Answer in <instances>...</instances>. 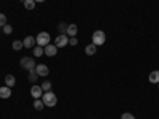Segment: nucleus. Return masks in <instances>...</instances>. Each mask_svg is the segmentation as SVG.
I'll return each mask as SVG.
<instances>
[{
	"label": "nucleus",
	"mask_w": 159,
	"mask_h": 119,
	"mask_svg": "<svg viewBox=\"0 0 159 119\" xmlns=\"http://www.w3.org/2000/svg\"><path fill=\"white\" fill-rule=\"evenodd\" d=\"M5 86H8V87L16 86V78L13 76V75H7L5 76Z\"/></svg>",
	"instance_id": "obj_13"
},
{
	"label": "nucleus",
	"mask_w": 159,
	"mask_h": 119,
	"mask_svg": "<svg viewBox=\"0 0 159 119\" xmlns=\"http://www.w3.org/2000/svg\"><path fill=\"white\" fill-rule=\"evenodd\" d=\"M5 24H8L7 22V16L3 15V13H0V27H3Z\"/></svg>",
	"instance_id": "obj_23"
},
{
	"label": "nucleus",
	"mask_w": 159,
	"mask_h": 119,
	"mask_svg": "<svg viewBox=\"0 0 159 119\" xmlns=\"http://www.w3.org/2000/svg\"><path fill=\"white\" fill-rule=\"evenodd\" d=\"M69 45H70V46H76V45H78L76 37H69Z\"/></svg>",
	"instance_id": "obj_24"
},
{
	"label": "nucleus",
	"mask_w": 159,
	"mask_h": 119,
	"mask_svg": "<svg viewBox=\"0 0 159 119\" xmlns=\"http://www.w3.org/2000/svg\"><path fill=\"white\" fill-rule=\"evenodd\" d=\"M35 0H24V7H25V10H34L35 8Z\"/></svg>",
	"instance_id": "obj_19"
},
{
	"label": "nucleus",
	"mask_w": 159,
	"mask_h": 119,
	"mask_svg": "<svg viewBox=\"0 0 159 119\" xmlns=\"http://www.w3.org/2000/svg\"><path fill=\"white\" fill-rule=\"evenodd\" d=\"M57 49H59V48H57L56 45H51V43L46 45V46H45V56H48V57H54V56L57 54Z\"/></svg>",
	"instance_id": "obj_7"
},
{
	"label": "nucleus",
	"mask_w": 159,
	"mask_h": 119,
	"mask_svg": "<svg viewBox=\"0 0 159 119\" xmlns=\"http://www.w3.org/2000/svg\"><path fill=\"white\" fill-rule=\"evenodd\" d=\"M45 0H35V3H43Z\"/></svg>",
	"instance_id": "obj_26"
},
{
	"label": "nucleus",
	"mask_w": 159,
	"mask_h": 119,
	"mask_svg": "<svg viewBox=\"0 0 159 119\" xmlns=\"http://www.w3.org/2000/svg\"><path fill=\"white\" fill-rule=\"evenodd\" d=\"M105 40H107V37H105L103 30H96L94 33H92V43H94L96 46H102L105 43Z\"/></svg>",
	"instance_id": "obj_4"
},
{
	"label": "nucleus",
	"mask_w": 159,
	"mask_h": 119,
	"mask_svg": "<svg viewBox=\"0 0 159 119\" xmlns=\"http://www.w3.org/2000/svg\"><path fill=\"white\" fill-rule=\"evenodd\" d=\"M11 97V87L0 86V99H10Z\"/></svg>",
	"instance_id": "obj_10"
},
{
	"label": "nucleus",
	"mask_w": 159,
	"mask_h": 119,
	"mask_svg": "<svg viewBox=\"0 0 159 119\" xmlns=\"http://www.w3.org/2000/svg\"><path fill=\"white\" fill-rule=\"evenodd\" d=\"M157 86H159V83H157Z\"/></svg>",
	"instance_id": "obj_27"
},
{
	"label": "nucleus",
	"mask_w": 159,
	"mask_h": 119,
	"mask_svg": "<svg viewBox=\"0 0 159 119\" xmlns=\"http://www.w3.org/2000/svg\"><path fill=\"white\" fill-rule=\"evenodd\" d=\"M121 119H135V116L130 114V113H123L121 114Z\"/></svg>",
	"instance_id": "obj_25"
},
{
	"label": "nucleus",
	"mask_w": 159,
	"mask_h": 119,
	"mask_svg": "<svg viewBox=\"0 0 159 119\" xmlns=\"http://www.w3.org/2000/svg\"><path fill=\"white\" fill-rule=\"evenodd\" d=\"M11 46H13V49H15V51H21V49H24V43L21 42V40H15Z\"/></svg>",
	"instance_id": "obj_18"
},
{
	"label": "nucleus",
	"mask_w": 159,
	"mask_h": 119,
	"mask_svg": "<svg viewBox=\"0 0 159 119\" xmlns=\"http://www.w3.org/2000/svg\"><path fill=\"white\" fill-rule=\"evenodd\" d=\"M67 27H69V25L65 24V22H59V25H57L59 33H61V35H62V33H67Z\"/></svg>",
	"instance_id": "obj_20"
},
{
	"label": "nucleus",
	"mask_w": 159,
	"mask_h": 119,
	"mask_svg": "<svg viewBox=\"0 0 159 119\" xmlns=\"http://www.w3.org/2000/svg\"><path fill=\"white\" fill-rule=\"evenodd\" d=\"M42 100H43V103H45V107H49V108L56 107V103H57V97H56V94H54L52 90L43 92Z\"/></svg>",
	"instance_id": "obj_1"
},
{
	"label": "nucleus",
	"mask_w": 159,
	"mask_h": 119,
	"mask_svg": "<svg viewBox=\"0 0 159 119\" xmlns=\"http://www.w3.org/2000/svg\"><path fill=\"white\" fill-rule=\"evenodd\" d=\"M19 64H21V67L22 68H25V70H34L35 67H37V62L34 60V57H29V56H25V57H22L21 60H19Z\"/></svg>",
	"instance_id": "obj_3"
},
{
	"label": "nucleus",
	"mask_w": 159,
	"mask_h": 119,
	"mask_svg": "<svg viewBox=\"0 0 159 119\" xmlns=\"http://www.w3.org/2000/svg\"><path fill=\"white\" fill-rule=\"evenodd\" d=\"M11 32H13V27H11V25H10V24H5V25H3V33H7V35H10Z\"/></svg>",
	"instance_id": "obj_22"
},
{
	"label": "nucleus",
	"mask_w": 159,
	"mask_h": 119,
	"mask_svg": "<svg viewBox=\"0 0 159 119\" xmlns=\"http://www.w3.org/2000/svg\"><path fill=\"white\" fill-rule=\"evenodd\" d=\"M35 40H37V45L38 46H46V45H49L51 43V35L48 33V32H40L37 37H35Z\"/></svg>",
	"instance_id": "obj_2"
},
{
	"label": "nucleus",
	"mask_w": 159,
	"mask_h": 119,
	"mask_svg": "<svg viewBox=\"0 0 159 119\" xmlns=\"http://www.w3.org/2000/svg\"><path fill=\"white\" fill-rule=\"evenodd\" d=\"M148 79H150V83H153V84H157V83H159V70H154V72H151V73H150V76H148Z\"/></svg>",
	"instance_id": "obj_14"
},
{
	"label": "nucleus",
	"mask_w": 159,
	"mask_h": 119,
	"mask_svg": "<svg viewBox=\"0 0 159 119\" xmlns=\"http://www.w3.org/2000/svg\"><path fill=\"white\" fill-rule=\"evenodd\" d=\"M76 33H78V25H76V24H69L67 35H69V37H76Z\"/></svg>",
	"instance_id": "obj_11"
},
{
	"label": "nucleus",
	"mask_w": 159,
	"mask_h": 119,
	"mask_svg": "<svg viewBox=\"0 0 159 119\" xmlns=\"http://www.w3.org/2000/svg\"><path fill=\"white\" fill-rule=\"evenodd\" d=\"M30 95H32L34 99H42V95H43V89H42V86L34 84V86L30 87Z\"/></svg>",
	"instance_id": "obj_8"
},
{
	"label": "nucleus",
	"mask_w": 159,
	"mask_h": 119,
	"mask_svg": "<svg viewBox=\"0 0 159 119\" xmlns=\"http://www.w3.org/2000/svg\"><path fill=\"white\" fill-rule=\"evenodd\" d=\"M43 54H45V48L37 45V46L34 48V57H42Z\"/></svg>",
	"instance_id": "obj_16"
},
{
	"label": "nucleus",
	"mask_w": 159,
	"mask_h": 119,
	"mask_svg": "<svg viewBox=\"0 0 159 119\" xmlns=\"http://www.w3.org/2000/svg\"><path fill=\"white\" fill-rule=\"evenodd\" d=\"M54 45L57 46V48H65V46H67L69 45V35L67 33H59L56 38H54Z\"/></svg>",
	"instance_id": "obj_5"
},
{
	"label": "nucleus",
	"mask_w": 159,
	"mask_h": 119,
	"mask_svg": "<svg viewBox=\"0 0 159 119\" xmlns=\"http://www.w3.org/2000/svg\"><path fill=\"white\" fill-rule=\"evenodd\" d=\"M27 78H29V81H30V83L35 84V83H37V79H38L40 76L37 75V72H35V68H34V70H29V76H27Z\"/></svg>",
	"instance_id": "obj_17"
},
{
	"label": "nucleus",
	"mask_w": 159,
	"mask_h": 119,
	"mask_svg": "<svg viewBox=\"0 0 159 119\" xmlns=\"http://www.w3.org/2000/svg\"><path fill=\"white\" fill-rule=\"evenodd\" d=\"M42 89H43V92L51 90V83H49V81H43V83H42Z\"/></svg>",
	"instance_id": "obj_21"
},
{
	"label": "nucleus",
	"mask_w": 159,
	"mask_h": 119,
	"mask_svg": "<svg viewBox=\"0 0 159 119\" xmlns=\"http://www.w3.org/2000/svg\"><path fill=\"white\" fill-rule=\"evenodd\" d=\"M34 108H35L37 111H43V108H45L43 100H42V99H35V100H34Z\"/></svg>",
	"instance_id": "obj_15"
},
{
	"label": "nucleus",
	"mask_w": 159,
	"mask_h": 119,
	"mask_svg": "<svg viewBox=\"0 0 159 119\" xmlns=\"http://www.w3.org/2000/svg\"><path fill=\"white\" fill-rule=\"evenodd\" d=\"M22 43H24V48H27V49H29V48H32V49H34V48L37 46V40H35L34 37L27 35V37H25V38L22 40Z\"/></svg>",
	"instance_id": "obj_9"
},
{
	"label": "nucleus",
	"mask_w": 159,
	"mask_h": 119,
	"mask_svg": "<svg viewBox=\"0 0 159 119\" xmlns=\"http://www.w3.org/2000/svg\"><path fill=\"white\" fill-rule=\"evenodd\" d=\"M84 52L88 56H94L96 52H97V46L94 45V43H91V45H88L86 48H84Z\"/></svg>",
	"instance_id": "obj_12"
},
{
	"label": "nucleus",
	"mask_w": 159,
	"mask_h": 119,
	"mask_svg": "<svg viewBox=\"0 0 159 119\" xmlns=\"http://www.w3.org/2000/svg\"><path fill=\"white\" fill-rule=\"evenodd\" d=\"M35 72H37L38 76H43V78L49 75V68H48V65H45V64H37Z\"/></svg>",
	"instance_id": "obj_6"
}]
</instances>
